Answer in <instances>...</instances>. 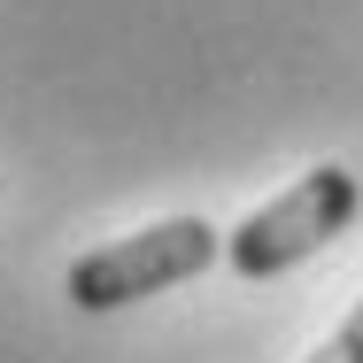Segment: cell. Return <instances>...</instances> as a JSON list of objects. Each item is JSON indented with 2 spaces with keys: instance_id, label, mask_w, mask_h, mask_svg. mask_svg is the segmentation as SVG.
<instances>
[{
  "instance_id": "6da1fadb",
  "label": "cell",
  "mask_w": 363,
  "mask_h": 363,
  "mask_svg": "<svg viewBox=\"0 0 363 363\" xmlns=\"http://www.w3.org/2000/svg\"><path fill=\"white\" fill-rule=\"evenodd\" d=\"M363 209V186L356 170H340V162H317L309 178H294L279 201H263L255 217L240 224L232 240H224V263H232V279H279L286 263L301 255H317L325 240H340Z\"/></svg>"
},
{
  "instance_id": "7a4b0ae2",
  "label": "cell",
  "mask_w": 363,
  "mask_h": 363,
  "mask_svg": "<svg viewBox=\"0 0 363 363\" xmlns=\"http://www.w3.org/2000/svg\"><path fill=\"white\" fill-rule=\"evenodd\" d=\"M217 255H224V240L209 217H162L132 240H108V247L77 255L62 286H70L77 309H124V301H147V294L178 286V279H201Z\"/></svg>"
},
{
  "instance_id": "3957f363",
  "label": "cell",
  "mask_w": 363,
  "mask_h": 363,
  "mask_svg": "<svg viewBox=\"0 0 363 363\" xmlns=\"http://www.w3.org/2000/svg\"><path fill=\"white\" fill-rule=\"evenodd\" d=\"M309 363H363V301L348 309V317H340V333H333V340H325V348H317Z\"/></svg>"
}]
</instances>
